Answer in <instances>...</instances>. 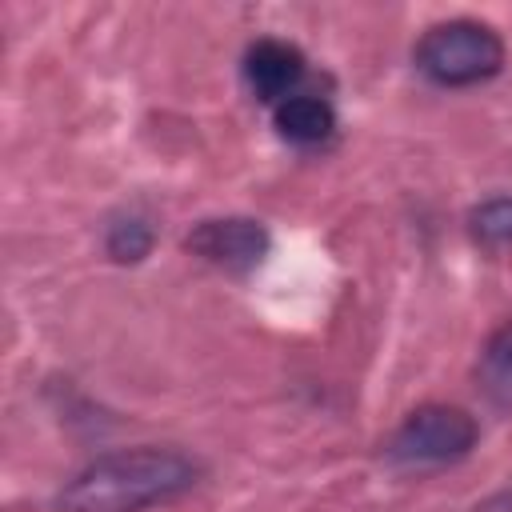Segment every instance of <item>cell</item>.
Returning a JSON list of instances; mask_svg holds the SVG:
<instances>
[{
  "label": "cell",
  "mask_w": 512,
  "mask_h": 512,
  "mask_svg": "<svg viewBox=\"0 0 512 512\" xmlns=\"http://www.w3.org/2000/svg\"><path fill=\"white\" fill-rule=\"evenodd\" d=\"M200 464L180 448H120L84 464L56 496L60 512H144L192 492Z\"/></svg>",
  "instance_id": "1"
},
{
  "label": "cell",
  "mask_w": 512,
  "mask_h": 512,
  "mask_svg": "<svg viewBox=\"0 0 512 512\" xmlns=\"http://www.w3.org/2000/svg\"><path fill=\"white\" fill-rule=\"evenodd\" d=\"M412 60L432 84L468 88L504 68V40L480 20H444L416 40Z\"/></svg>",
  "instance_id": "2"
},
{
  "label": "cell",
  "mask_w": 512,
  "mask_h": 512,
  "mask_svg": "<svg viewBox=\"0 0 512 512\" xmlns=\"http://www.w3.org/2000/svg\"><path fill=\"white\" fill-rule=\"evenodd\" d=\"M476 420L464 408L452 404H424L400 420V428L388 436L384 456L404 468H436L464 460L476 448Z\"/></svg>",
  "instance_id": "3"
},
{
  "label": "cell",
  "mask_w": 512,
  "mask_h": 512,
  "mask_svg": "<svg viewBox=\"0 0 512 512\" xmlns=\"http://www.w3.org/2000/svg\"><path fill=\"white\" fill-rule=\"evenodd\" d=\"M184 248L200 256L212 268L224 272H248L268 256V228L252 216H220V220H200Z\"/></svg>",
  "instance_id": "4"
},
{
  "label": "cell",
  "mask_w": 512,
  "mask_h": 512,
  "mask_svg": "<svg viewBox=\"0 0 512 512\" xmlns=\"http://www.w3.org/2000/svg\"><path fill=\"white\" fill-rule=\"evenodd\" d=\"M304 80V52L288 40L264 36L256 44H248L244 52V84L252 88L256 100L264 104H284L288 96H296V84Z\"/></svg>",
  "instance_id": "5"
},
{
  "label": "cell",
  "mask_w": 512,
  "mask_h": 512,
  "mask_svg": "<svg viewBox=\"0 0 512 512\" xmlns=\"http://www.w3.org/2000/svg\"><path fill=\"white\" fill-rule=\"evenodd\" d=\"M276 132L284 140H292V144L312 148V144H324L336 132V112H332V104L324 96L296 92L284 104H276Z\"/></svg>",
  "instance_id": "6"
},
{
  "label": "cell",
  "mask_w": 512,
  "mask_h": 512,
  "mask_svg": "<svg viewBox=\"0 0 512 512\" xmlns=\"http://www.w3.org/2000/svg\"><path fill=\"white\" fill-rule=\"evenodd\" d=\"M476 380H480V392L500 404V408H512V320L500 324L484 352H480V364H476Z\"/></svg>",
  "instance_id": "7"
},
{
  "label": "cell",
  "mask_w": 512,
  "mask_h": 512,
  "mask_svg": "<svg viewBox=\"0 0 512 512\" xmlns=\"http://www.w3.org/2000/svg\"><path fill=\"white\" fill-rule=\"evenodd\" d=\"M152 240H156V236H152V224H148L144 216H120V220L108 224L104 248H108L112 260L136 264V260H144V256L152 252Z\"/></svg>",
  "instance_id": "8"
},
{
  "label": "cell",
  "mask_w": 512,
  "mask_h": 512,
  "mask_svg": "<svg viewBox=\"0 0 512 512\" xmlns=\"http://www.w3.org/2000/svg\"><path fill=\"white\" fill-rule=\"evenodd\" d=\"M468 232L484 248L512 244V196H492L468 212Z\"/></svg>",
  "instance_id": "9"
}]
</instances>
